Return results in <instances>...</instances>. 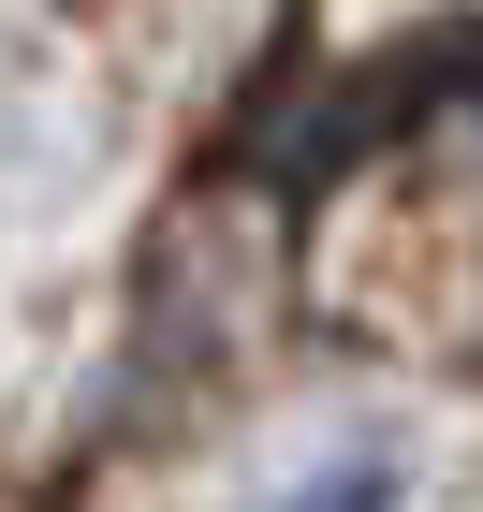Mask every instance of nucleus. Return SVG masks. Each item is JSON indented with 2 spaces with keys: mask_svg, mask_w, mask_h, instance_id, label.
<instances>
[{
  "mask_svg": "<svg viewBox=\"0 0 483 512\" xmlns=\"http://www.w3.org/2000/svg\"><path fill=\"white\" fill-rule=\"evenodd\" d=\"M381 498H396V454L381 439H337L308 483H279V512H381Z\"/></svg>",
  "mask_w": 483,
  "mask_h": 512,
  "instance_id": "nucleus-1",
  "label": "nucleus"
}]
</instances>
